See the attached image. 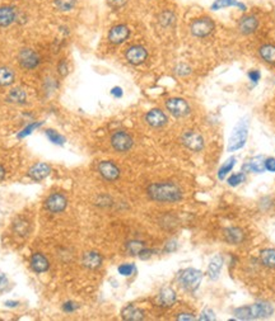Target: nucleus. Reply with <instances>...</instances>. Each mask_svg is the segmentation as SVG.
<instances>
[{"mask_svg": "<svg viewBox=\"0 0 275 321\" xmlns=\"http://www.w3.org/2000/svg\"><path fill=\"white\" fill-rule=\"evenodd\" d=\"M148 194L157 202H177L182 198V192L173 183H154L149 186Z\"/></svg>", "mask_w": 275, "mask_h": 321, "instance_id": "obj_1", "label": "nucleus"}, {"mask_svg": "<svg viewBox=\"0 0 275 321\" xmlns=\"http://www.w3.org/2000/svg\"><path fill=\"white\" fill-rule=\"evenodd\" d=\"M274 307L266 302H259L251 306H243L234 310L236 318L240 320H254V319H264L272 316Z\"/></svg>", "mask_w": 275, "mask_h": 321, "instance_id": "obj_2", "label": "nucleus"}, {"mask_svg": "<svg viewBox=\"0 0 275 321\" xmlns=\"http://www.w3.org/2000/svg\"><path fill=\"white\" fill-rule=\"evenodd\" d=\"M247 135H249V121L246 118H242L237 123L236 127L233 129V132L231 133L227 150L232 152V151L242 149L247 141Z\"/></svg>", "mask_w": 275, "mask_h": 321, "instance_id": "obj_3", "label": "nucleus"}, {"mask_svg": "<svg viewBox=\"0 0 275 321\" xmlns=\"http://www.w3.org/2000/svg\"><path fill=\"white\" fill-rule=\"evenodd\" d=\"M201 280H203V273H201L200 270L194 269V268H188V269L182 270L180 276H178L180 283L188 291L198 289V287L200 286Z\"/></svg>", "mask_w": 275, "mask_h": 321, "instance_id": "obj_4", "label": "nucleus"}, {"mask_svg": "<svg viewBox=\"0 0 275 321\" xmlns=\"http://www.w3.org/2000/svg\"><path fill=\"white\" fill-rule=\"evenodd\" d=\"M215 29V24L211 18H198L191 23L190 31L195 37H207Z\"/></svg>", "mask_w": 275, "mask_h": 321, "instance_id": "obj_5", "label": "nucleus"}, {"mask_svg": "<svg viewBox=\"0 0 275 321\" xmlns=\"http://www.w3.org/2000/svg\"><path fill=\"white\" fill-rule=\"evenodd\" d=\"M166 108L172 116L177 117V118L188 116L190 113L189 103L182 98H171V99H169L166 102Z\"/></svg>", "mask_w": 275, "mask_h": 321, "instance_id": "obj_6", "label": "nucleus"}, {"mask_svg": "<svg viewBox=\"0 0 275 321\" xmlns=\"http://www.w3.org/2000/svg\"><path fill=\"white\" fill-rule=\"evenodd\" d=\"M133 138L129 133L124 131H117L115 132L111 137V145L112 148L116 151H120V152H125V151L130 150L133 148Z\"/></svg>", "mask_w": 275, "mask_h": 321, "instance_id": "obj_7", "label": "nucleus"}, {"mask_svg": "<svg viewBox=\"0 0 275 321\" xmlns=\"http://www.w3.org/2000/svg\"><path fill=\"white\" fill-rule=\"evenodd\" d=\"M66 205H68V201L60 193H52L51 196L47 197V199L45 201L46 209H49L52 213L63 212L66 208Z\"/></svg>", "mask_w": 275, "mask_h": 321, "instance_id": "obj_8", "label": "nucleus"}, {"mask_svg": "<svg viewBox=\"0 0 275 321\" xmlns=\"http://www.w3.org/2000/svg\"><path fill=\"white\" fill-rule=\"evenodd\" d=\"M182 142L188 149L192 151H200L204 148V138L195 131H188L182 136Z\"/></svg>", "mask_w": 275, "mask_h": 321, "instance_id": "obj_9", "label": "nucleus"}, {"mask_svg": "<svg viewBox=\"0 0 275 321\" xmlns=\"http://www.w3.org/2000/svg\"><path fill=\"white\" fill-rule=\"evenodd\" d=\"M130 37V29L125 24H117L112 27L108 32V41L113 45H120Z\"/></svg>", "mask_w": 275, "mask_h": 321, "instance_id": "obj_10", "label": "nucleus"}, {"mask_svg": "<svg viewBox=\"0 0 275 321\" xmlns=\"http://www.w3.org/2000/svg\"><path fill=\"white\" fill-rule=\"evenodd\" d=\"M127 61L133 65H140L146 61L148 57V52L143 46L135 45L127 48V54H125Z\"/></svg>", "mask_w": 275, "mask_h": 321, "instance_id": "obj_11", "label": "nucleus"}, {"mask_svg": "<svg viewBox=\"0 0 275 321\" xmlns=\"http://www.w3.org/2000/svg\"><path fill=\"white\" fill-rule=\"evenodd\" d=\"M18 60H20L21 66L24 69H35L40 65V56L29 48L22 50L20 52Z\"/></svg>", "mask_w": 275, "mask_h": 321, "instance_id": "obj_12", "label": "nucleus"}, {"mask_svg": "<svg viewBox=\"0 0 275 321\" xmlns=\"http://www.w3.org/2000/svg\"><path fill=\"white\" fill-rule=\"evenodd\" d=\"M98 171H100V174L105 179L110 180V182H113V180H116L117 178L120 177V170H119V168L116 165L113 164L112 161H102V163H100Z\"/></svg>", "mask_w": 275, "mask_h": 321, "instance_id": "obj_13", "label": "nucleus"}, {"mask_svg": "<svg viewBox=\"0 0 275 321\" xmlns=\"http://www.w3.org/2000/svg\"><path fill=\"white\" fill-rule=\"evenodd\" d=\"M146 121L148 122L149 126H152L154 129H159V127H163V126L167 123V116L158 108H154V110H150L146 116Z\"/></svg>", "mask_w": 275, "mask_h": 321, "instance_id": "obj_14", "label": "nucleus"}, {"mask_svg": "<svg viewBox=\"0 0 275 321\" xmlns=\"http://www.w3.org/2000/svg\"><path fill=\"white\" fill-rule=\"evenodd\" d=\"M50 173H51V168L46 164V163H39V164H35L28 170L29 178L36 180V182H40V180L45 179L46 177H49Z\"/></svg>", "mask_w": 275, "mask_h": 321, "instance_id": "obj_15", "label": "nucleus"}, {"mask_svg": "<svg viewBox=\"0 0 275 321\" xmlns=\"http://www.w3.org/2000/svg\"><path fill=\"white\" fill-rule=\"evenodd\" d=\"M257 27H259V20L255 16L243 17L242 19L240 20V24H238V28L243 35H251L257 29Z\"/></svg>", "mask_w": 275, "mask_h": 321, "instance_id": "obj_16", "label": "nucleus"}, {"mask_svg": "<svg viewBox=\"0 0 275 321\" xmlns=\"http://www.w3.org/2000/svg\"><path fill=\"white\" fill-rule=\"evenodd\" d=\"M231 7L237 8V9L241 10V12H246L247 10L246 4L241 3L238 0H214V3L212 4L211 9L215 12V10H220V9H224V8H231Z\"/></svg>", "mask_w": 275, "mask_h": 321, "instance_id": "obj_17", "label": "nucleus"}, {"mask_svg": "<svg viewBox=\"0 0 275 321\" xmlns=\"http://www.w3.org/2000/svg\"><path fill=\"white\" fill-rule=\"evenodd\" d=\"M17 19V10L13 7H0V27H8Z\"/></svg>", "mask_w": 275, "mask_h": 321, "instance_id": "obj_18", "label": "nucleus"}, {"mask_svg": "<svg viewBox=\"0 0 275 321\" xmlns=\"http://www.w3.org/2000/svg\"><path fill=\"white\" fill-rule=\"evenodd\" d=\"M31 266H32V269L37 273H42V272H46V270L49 269L50 263L49 260L46 259L45 255L40 253L33 254L32 258H31Z\"/></svg>", "mask_w": 275, "mask_h": 321, "instance_id": "obj_19", "label": "nucleus"}, {"mask_svg": "<svg viewBox=\"0 0 275 321\" xmlns=\"http://www.w3.org/2000/svg\"><path fill=\"white\" fill-rule=\"evenodd\" d=\"M82 263L88 269H97L102 264V257L96 251H89V253H85L83 255Z\"/></svg>", "mask_w": 275, "mask_h": 321, "instance_id": "obj_20", "label": "nucleus"}, {"mask_svg": "<svg viewBox=\"0 0 275 321\" xmlns=\"http://www.w3.org/2000/svg\"><path fill=\"white\" fill-rule=\"evenodd\" d=\"M224 238L232 245L241 244L245 239V234L240 227H230L224 231Z\"/></svg>", "mask_w": 275, "mask_h": 321, "instance_id": "obj_21", "label": "nucleus"}, {"mask_svg": "<svg viewBox=\"0 0 275 321\" xmlns=\"http://www.w3.org/2000/svg\"><path fill=\"white\" fill-rule=\"evenodd\" d=\"M121 316H123L124 320L127 321H139L144 319V314H143L142 310H139V308L133 305H129L124 308L123 312H121Z\"/></svg>", "mask_w": 275, "mask_h": 321, "instance_id": "obj_22", "label": "nucleus"}, {"mask_svg": "<svg viewBox=\"0 0 275 321\" xmlns=\"http://www.w3.org/2000/svg\"><path fill=\"white\" fill-rule=\"evenodd\" d=\"M158 301L163 307H171L176 302V293L172 288H163L158 296Z\"/></svg>", "mask_w": 275, "mask_h": 321, "instance_id": "obj_23", "label": "nucleus"}, {"mask_svg": "<svg viewBox=\"0 0 275 321\" xmlns=\"http://www.w3.org/2000/svg\"><path fill=\"white\" fill-rule=\"evenodd\" d=\"M243 169L254 171V173H264V171H265V157L261 156V155L253 157V159L243 167Z\"/></svg>", "mask_w": 275, "mask_h": 321, "instance_id": "obj_24", "label": "nucleus"}, {"mask_svg": "<svg viewBox=\"0 0 275 321\" xmlns=\"http://www.w3.org/2000/svg\"><path fill=\"white\" fill-rule=\"evenodd\" d=\"M222 266H223V258L220 257V255H215V257L211 260L209 268H208V274H209L212 280H217Z\"/></svg>", "mask_w": 275, "mask_h": 321, "instance_id": "obj_25", "label": "nucleus"}, {"mask_svg": "<svg viewBox=\"0 0 275 321\" xmlns=\"http://www.w3.org/2000/svg\"><path fill=\"white\" fill-rule=\"evenodd\" d=\"M259 54L265 62L275 65V45H264L260 47Z\"/></svg>", "mask_w": 275, "mask_h": 321, "instance_id": "obj_26", "label": "nucleus"}, {"mask_svg": "<svg viewBox=\"0 0 275 321\" xmlns=\"http://www.w3.org/2000/svg\"><path fill=\"white\" fill-rule=\"evenodd\" d=\"M14 75L13 70L9 68H0V87H8V85H12L14 83Z\"/></svg>", "mask_w": 275, "mask_h": 321, "instance_id": "obj_27", "label": "nucleus"}, {"mask_svg": "<svg viewBox=\"0 0 275 321\" xmlns=\"http://www.w3.org/2000/svg\"><path fill=\"white\" fill-rule=\"evenodd\" d=\"M8 100L12 103H17V104H23V103H26L27 100L26 92L21 89V88L12 89L9 92V95H8Z\"/></svg>", "mask_w": 275, "mask_h": 321, "instance_id": "obj_28", "label": "nucleus"}, {"mask_svg": "<svg viewBox=\"0 0 275 321\" xmlns=\"http://www.w3.org/2000/svg\"><path fill=\"white\" fill-rule=\"evenodd\" d=\"M261 262L269 268H275V249H265L260 254Z\"/></svg>", "mask_w": 275, "mask_h": 321, "instance_id": "obj_29", "label": "nucleus"}, {"mask_svg": "<svg viewBox=\"0 0 275 321\" xmlns=\"http://www.w3.org/2000/svg\"><path fill=\"white\" fill-rule=\"evenodd\" d=\"M236 157H230V159H227L226 163H224L222 167H220L219 171H218V178H219L220 180H223L224 178H226V175L228 173H230L231 170L233 169V167H234V164H236Z\"/></svg>", "mask_w": 275, "mask_h": 321, "instance_id": "obj_30", "label": "nucleus"}, {"mask_svg": "<svg viewBox=\"0 0 275 321\" xmlns=\"http://www.w3.org/2000/svg\"><path fill=\"white\" fill-rule=\"evenodd\" d=\"M13 228L14 231H16L18 235H21V236H26V235H28L29 232V222L27 221V220H23V219L17 220V221L14 222Z\"/></svg>", "mask_w": 275, "mask_h": 321, "instance_id": "obj_31", "label": "nucleus"}, {"mask_svg": "<svg viewBox=\"0 0 275 321\" xmlns=\"http://www.w3.org/2000/svg\"><path fill=\"white\" fill-rule=\"evenodd\" d=\"M146 247L144 243L139 240H133L129 241L127 244V251L130 254V255H139L140 251L143 250Z\"/></svg>", "mask_w": 275, "mask_h": 321, "instance_id": "obj_32", "label": "nucleus"}, {"mask_svg": "<svg viewBox=\"0 0 275 321\" xmlns=\"http://www.w3.org/2000/svg\"><path fill=\"white\" fill-rule=\"evenodd\" d=\"M46 136L49 137V140L52 142V144L64 145L65 142L64 136H62L59 132L54 131V130H47V131H46Z\"/></svg>", "mask_w": 275, "mask_h": 321, "instance_id": "obj_33", "label": "nucleus"}, {"mask_svg": "<svg viewBox=\"0 0 275 321\" xmlns=\"http://www.w3.org/2000/svg\"><path fill=\"white\" fill-rule=\"evenodd\" d=\"M245 180H246V175H245V173H237L231 175L227 182H228V184H230L231 187H237L240 186L241 183H243Z\"/></svg>", "mask_w": 275, "mask_h": 321, "instance_id": "obj_34", "label": "nucleus"}, {"mask_svg": "<svg viewBox=\"0 0 275 321\" xmlns=\"http://www.w3.org/2000/svg\"><path fill=\"white\" fill-rule=\"evenodd\" d=\"M56 7L63 12H68L75 7V0H55Z\"/></svg>", "mask_w": 275, "mask_h": 321, "instance_id": "obj_35", "label": "nucleus"}, {"mask_svg": "<svg viewBox=\"0 0 275 321\" xmlns=\"http://www.w3.org/2000/svg\"><path fill=\"white\" fill-rule=\"evenodd\" d=\"M41 125H42V122H32V123H29V125L27 126L26 129H23L22 131H21L20 133H18V137L22 138V137H26V136L31 135V133H32V131H35L36 129H39V127Z\"/></svg>", "mask_w": 275, "mask_h": 321, "instance_id": "obj_36", "label": "nucleus"}, {"mask_svg": "<svg viewBox=\"0 0 275 321\" xmlns=\"http://www.w3.org/2000/svg\"><path fill=\"white\" fill-rule=\"evenodd\" d=\"M134 270H135V266L133 264H121L119 266V273L124 277H129L134 273Z\"/></svg>", "mask_w": 275, "mask_h": 321, "instance_id": "obj_37", "label": "nucleus"}, {"mask_svg": "<svg viewBox=\"0 0 275 321\" xmlns=\"http://www.w3.org/2000/svg\"><path fill=\"white\" fill-rule=\"evenodd\" d=\"M107 3L113 9H119L127 3V0H107Z\"/></svg>", "mask_w": 275, "mask_h": 321, "instance_id": "obj_38", "label": "nucleus"}, {"mask_svg": "<svg viewBox=\"0 0 275 321\" xmlns=\"http://www.w3.org/2000/svg\"><path fill=\"white\" fill-rule=\"evenodd\" d=\"M265 170L270 171V173H275V157L265 159Z\"/></svg>", "mask_w": 275, "mask_h": 321, "instance_id": "obj_39", "label": "nucleus"}, {"mask_svg": "<svg viewBox=\"0 0 275 321\" xmlns=\"http://www.w3.org/2000/svg\"><path fill=\"white\" fill-rule=\"evenodd\" d=\"M249 79L251 81H253L254 84H257L259 83V80H260V77H261V74H260V71L259 70H251V71H249Z\"/></svg>", "mask_w": 275, "mask_h": 321, "instance_id": "obj_40", "label": "nucleus"}, {"mask_svg": "<svg viewBox=\"0 0 275 321\" xmlns=\"http://www.w3.org/2000/svg\"><path fill=\"white\" fill-rule=\"evenodd\" d=\"M200 320H215V315H214V312L212 311V310L207 308V310H204L203 314H201Z\"/></svg>", "mask_w": 275, "mask_h": 321, "instance_id": "obj_41", "label": "nucleus"}, {"mask_svg": "<svg viewBox=\"0 0 275 321\" xmlns=\"http://www.w3.org/2000/svg\"><path fill=\"white\" fill-rule=\"evenodd\" d=\"M172 20H173V16H172V13H163L162 17H161V23H162L163 26H169V24H171Z\"/></svg>", "mask_w": 275, "mask_h": 321, "instance_id": "obj_42", "label": "nucleus"}, {"mask_svg": "<svg viewBox=\"0 0 275 321\" xmlns=\"http://www.w3.org/2000/svg\"><path fill=\"white\" fill-rule=\"evenodd\" d=\"M78 307H79V305H77V303H74V302H65L64 306H63V308H64L65 312H73V311H75Z\"/></svg>", "mask_w": 275, "mask_h": 321, "instance_id": "obj_43", "label": "nucleus"}, {"mask_svg": "<svg viewBox=\"0 0 275 321\" xmlns=\"http://www.w3.org/2000/svg\"><path fill=\"white\" fill-rule=\"evenodd\" d=\"M190 68L189 66H186V65H178L177 69H176V73H177L178 75H188L189 73H190Z\"/></svg>", "mask_w": 275, "mask_h": 321, "instance_id": "obj_44", "label": "nucleus"}, {"mask_svg": "<svg viewBox=\"0 0 275 321\" xmlns=\"http://www.w3.org/2000/svg\"><path fill=\"white\" fill-rule=\"evenodd\" d=\"M152 254H153V250H150V249H146V247H144V249H143V250L139 253V258L143 260H146V259H148V258L152 257Z\"/></svg>", "mask_w": 275, "mask_h": 321, "instance_id": "obj_45", "label": "nucleus"}, {"mask_svg": "<svg viewBox=\"0 0 275 321\" xmlns=\"http://www.w3.org/2000/svg\"><path fill=\"white\" fill-rule=\"evenodd\" d=\"M8 278L4 273H0V291H3L8 287Z\"/></svg>", "mask_w": 275, "mask_h": 321, "instance_id": "obj_46", "label": "nucleus"}, {"mask_svg": "<svg viewBox=\"0 0 275 321\" xmlns=\"http://www.w3.org/2000/svg\"><path fill=\"white\" fill-rule=\"evenodd\" d=\"M58 71L62 75H66V73H68V65H66V61L63 60V61L58 65Z\"/></svg>", "mask_w": 275, "mask_h": 321, "instance_id": "obj_47", "label": "nucleus"}, {"mask_svg": "<svg viewBox=\"0 0 275 321\" xmlns=\"http://www.w3.org/2000/svg\"><path fill=\"white\" fill-rule=\"evenodd\" d=\"M111 94H112L115 98H121V96H123V94H124V92H123V89H121L120 87H115V88H112V89H111Z\"/></svg>", "mask_w": 275, "mask_h": 321, "instance_id": "obj_48", "label": "nucleus"}, {"mask_svg": "<svg viewBox=\"0 0 275 321\" xmlns=\"http://www.w3.org/2000/svg\"><path fill=\"white\" fill-rule=\"evenodd\" d=\"M194 316L191 314H180L177 316V320H194Z\"/></svg>", "mask_w": 275, "mask_h": 321, "instance_id": "obj_49", "label": "nucleus"}, {"mask_svg": "<svg viewBox=\"0 0 275 321\" xmlns=\"http://www.w3.org/2000/svg\"><path fill=\"white\" fill-rule=\"evenodd\" d=\"M176 246H177V245H176V241H169V244L166 245V251H173L176 249Z\"/></svg>", "mask_w": 275, "mask_h": 321, "instance_id": "obj_50", "label": "nucleus"}, {"mask_svg": "<svg viewBox=\"0 0 275 321\" xmlns=\"http://www.w3.org/2000/svg\"><path fill=\"white\" fill-rule=\"evenodd\" d=\"M18 305V302L16 301H7L5 302V306H8V307H14V306Z\"/></svg>", "mask_w": 275, "mask_h": 321, "instance_id": "obj_51", "label": "nucleus"}, {"mask_svg": "<svg viewBox=\"0 0 275 321\" xmlns=\"http://www.w3.org/2000/svg\"><path fill=\"white\" fill-rule=\"evenodd\" d=\"M5 177V169L3 168V165H0V180Z\"/></svg>", "mask_w": 275, "mask_h": 321, "instance_id": "obj_52", "label": "nucleus"}]
</instances>
